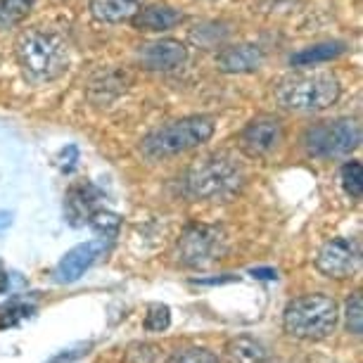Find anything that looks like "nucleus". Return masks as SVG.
I'll list each match as a JSON object with an SVG mask.
<instances>
[{
    "label": "nucleus",
    "mask_w": 363,
    "mask_h": 363,
    "mask_svg": "<svg viewBox=\"0 0 363 363\" xmlns=\"http://www.w3.org/2000/svg\"><path fill=\"white\" fill-rule=\"evenodd\" d=\"M245 186V171L225 155H211L188 169L183 190L190 200L230 202Z\"/></svg>",
    "instance_id": "f257e3e1"
},
{
    "label": "nucleus",
    "mask_w": 363,
    "mask_h": 363,
    "mask_svg": "<svg viewBox=\"0 0 363 363\" xmlns=\"http://www.w3.org/2000/svg\"><path fill=\"white\" fill-rule=\"evenodd\" d=\"M17 60L31 81H55L69 67V50L57 33L29 29L17 38Z\"/></svg>",
    "instance_id": "f03ea898"
},
{
    "label": "nucleus",
    "mask_w": 363,
    "mask_h": 363,
    "mask_svg": "<svg viewBox=\"0 0 363 363\" xmlns=\"http://www.w3.org/2000/svg\"><path fill=\"white\" fill-rule=\"evenodd\" d=\"M340 81L330 72H301L276 86V100L290 112H320L340 100Z\"/></svg>",
    "instance_id": "7ed1b4c3"
},
{
    "label": "nucleus",
    "mask_w": 363,
    "mask_h": 363,
    "mask_svg": "<svg viewBox=\"0 0 363 363\" xmlns=\"http://www.w3.org/2000/svg\"><path fill=\"white\" fill-rule=\"evenodd\" d=\"M337 301L328 294H304L285 306V333L297 340H325L337 328Z\"/></svg>",
    "instance_id": "20e7f679"
},
{
    "label": "nucleus",
    "mask_w": 363,
    "mask_h": 363,
    "mask_svg": "<svg viewBox=\"0 0 363 363\" xmlns=\"http://www.w3.org/2000/svg\"><path fill=\"white\" fill-rule=\"evenodd\" d=\"M216 121L211 116L197 114L186 116V119L171 121L167 126L155 128L152 133H147L140 143L143 155L150 160H164V157H174L181 152H188L202 143H207L214 135Z\"/></svg>",
    "instance_id": "39448f33"
},
{
    "label": "nucleus",
    "mask_w": 363,
    "mask_h": 363,
    "mask_svg": "<svg viewBox=\"0 0 363 363\" xmlns=\"http://www.w3.org/2000/svg\"><path fill=\"white\" fill-rule=\"evenodd\" d=\"M361 143V128L354 119L320 121L304 133L306 152L316 160H333L354 152Z\"/></svg>",
    "instance_id": "423d86ee"
},
{
    "label": "nucleus",
    "mask_w": 363,
    "mask_h": 363,
    "mask_svg": "<svg viewBox=\"0 0 363 363\" xmlns=\"http://www.w3.org/2000/svg\"><path fill=\"white\" fill-rule=\"evenodd\" d=\"M178 262L190 269H202L225 255V233L218 225L193 223L178 240Z\"/></svg>",
    "instance_id": "0eeeda50"
},
{
    "label": "nucleus",
    "mask_w": 363,
    "mask_h": 363,
    "mask_svg": "<svg viewBox=\"0 0 363 363\" xmlns=\"http://www.w3.org/2000/svg\"><path fill=\"white\" fill-rule=\"evenodd\" d=\"M361 252L352 238H333L323 242L316 255V269L328 278H349L359 269Z\"/></svg>",
    "instance_id": "6e6552de"
},
{
    "label": "nucleus",
    "mask_w": 363,
    "mask_h": 363,
    "mask_svg": "<svg viewBox=\"0 0 363 363\" xmlns=\"http://www.w3.org/2000/svg\"><path fill=\"white\" fill-rule=\"evenodd\" d=\"M280 143H283V126L276 116H259L240 133V150L250 160H264L276 152Z\"/></svg>",
    "instance_id": "1a4fd4ad"
},
{
    "label": "nucleus",
    "mask_w": 363,
    "mask_h": 363,
    "mask_svg": "<svg viewBox=\"0 0 363 363\" xmlns=\"http://www.w3.org/2000/svg\"><path fill=\"white\" fill-rule=\"evenodd\" d=\"M105 250H107L105 240H91V242H81L77 247H72L60 259L57 269H55V280H57V283H77V280L105 255Z\"/></svg>",
    "instance_id": "9d476101"
},
{
    "label": "nucleus",
    "mask_w": 363,
    "mask_h": 363,
    "mask_svg": "<svg viewBox=\"0 0 363 363\" xmlns=\"http://www.w3.org/2000/svg\"><path fill=\"white\" fill-rule=\"evenodd\" d=\"M188 60V48L181 40L164 38L147 43L140 50V65L147 72H174L183 67Z\"/></svg>",
    "instance_id": "9b49d317"
},
{
    "label": "nucleus",
    "mask_w": 363,
    "mask_h": 363,
    "mask_svg": "<svg viewBox=\"0 0 363 363\" xmlns=\"http://www.w3.org/2000/svg\"><path fill=\"white\" fill-rule=\"evenodd\" d=\"M218 69L225 74H250L257 72L264 65V52L262 48L242 43V45H230L216 55Z\"/></svg>",
    "instance_id": "f8f14e48"
},
{
    "label": "nucleus",
    "mask_w": 363,
    "mask_h": 363,
    "mask_svg": "<svg viewBox=\"0 0 363 363\" xmlns=\"http://www.w3.org/2000/svg\"><path fill=\"white\" fill-rule=\"evenodd\" d=\"M98 200H100V193L91 186V183L72 186L69 193H67V200H65V211H67L69 223L72 225L88 223V218H91L93 211L98 209Z\"/></svg>",
    "instance_id": "ddd939ff"
},
{
    "label": "nucleus",
    "mask_w": 363,
    "mask_h": 363,
    "mask_svg": "<svg viewBox=\"0 0 363 363\" xmlns=\"http://www.w3.org/2000/svg\"><path fill=\"white\" fill-rule=\"evenodd\" d=\"M133 26L145 33H162L174 29L176 24L183 22V12L167 5H152V8H140L133 15Z\"/></svg>",
    "instance_id": "4468645a"
},
{
    "label": "nucleus",
    "mask_w": 363,
    "mask_h": 363,
    "mask_svg": "<svg viewBox=\"0 0 363 363\" xmlns=\"http://www.w3.org/2000/svg\"><path fill=\"white\" fill-rule=\"evenodd\" d=\"M143 8V0H91V12L98 22L121 24Z\"/></svg>",
    "instance_id": "2eb2a0df"
},
{
    "label": "nucleus",
    "mask_w": 363,
    "mask_h": 363,
    "mask_svg": "<svg viewBox=\"0 0 363 363\" xmlns=\"http://www.w3.org/2000/svg\"><path fill=\"white\" fill-rule=\"evenodd\" d=\"M347 48L345 43H318V45H311V48H304V50L294 52L292 55V67H313V65H320V62H330V60L340 57Z\"/></svg>",
    "instance_id": "dca6fc26"
},
{
    "label": "nucleus",
    "mask_w": 363,
    "mask_h": 363,
    "mask_svg": "<svg viewBox=\"0 0 363 363\" xmlns=\"http://www.w3.org/2000/svg\"><path fill=\"white\" fill-rule=\"evenodd\" d=\"M228 356L235 363H262L269 359V352L259 340L242 335V337L228 342Z\"/></svg>",
    "instance_id": "f3484780"
},
{
    "label": "nucleus",
    "mask_w": 363,
    "mask_h": 363,
    "mask_svg": "<svg viewBox=\"0 0 363 363\" xmlns=\"http://www.w3.org/2000/svg\"><path fill=\"white\" fill-rule=\"evenodd\" d=\"M33 0H0V29L22 24L31 12Z\"/></svg>",
    "instance_id": "a211bd4d"
},
{
    "label": "nucleus",
    "mask_w": 363,
    "mask_h": 363,
    "mask_svg": "<svg viewBox=\"0 0 363 363\" xmlns=\"http://www.w3.org/2000/svg\"><path fill=\"white\" fill-rule=\"evenodd\" d=\"M33 311H36V306L33 304H26V301H10L8 306L0 309V330L19 325L22 320L31 318Z\"/></svg>",
    "instance_id": "6ab92c4d"
},
{
    "label": "nucleus",
    "mask_w": 363,
    "mask_h": 363,
    "mask_svg": "<svg viewBox=\"0 0 363 363\" xmlns=\"http://www.w3.org/2000/svg\"><path fill=\"white\" fill-rule=\"evenodd\" d=\"M88 223H91V228L105 240L116 238V233H119V228H121V218L119 216L112 214V211H100V209L93 211V216L88 218Z\"/></svg>",
    "instance_id": "aec40b11"
},
{
    "label": "nucleus",
    "mask_w": 363,
    "mask_h": 363,
    "mask_svg": "<svg viewBox=\"0 0 363 363\" xmlns=\"http://www.w3.org/2000/svg\"><path fill=\"white\" fill-rule=\"evenodd\" d=\"M340 178H342V188H345L352 197H356V200H361V195H363V167L361 164L347 162L340 171Z\"/></svg>",
    "instance_id": "412c9836"
},
{
    "label": "nucleus",
    "mask_w": 363,
    "mask_h": 363,
    "mask_svg": "<svg viewBox=\"0 0 363 363\" xmlns=\"http://www.w3.org/2000/svg\"><path fill=\"white\" fill-rule=\"evenodd\" d=\"M145 330L147 333H164L171 325V309L167 304H152L145 313Z\"/></svg>",
    "instance_id": "4be33fe9"
},
{
    "label": "nucleus",
    "mask_w": 363,
    "mask_h": 363,
    "mask_svg": "<svg viewBox=\"0 0 363 363\" xmlns=\"http://www.w3.org/2000/svg\"><path fill=\"white\" fill-rule=\"evenodd\" d=\"M347 328L349 333L361 335L363 333V297L356 292L352 299L347 301Z\"/></svg>",
    "instance_id": "5701e85b"
},
{
    "label": "nucleus",
    "mask_w": 363,
    "mask_h": 363,
    "mask_svg": "<svg viewBox=\"0 0 363 363\" xmlns=\"http://www.w3.org/2000/svg\"><path fill=\"white\" fill-rule=\"evenodd\" d=\"M169 363H218L216 354L207 352V349H181V352L171 354Z\"/></svg>",
    "instance_id": "b1692460"
},
{
    "label": "nucleus",
    "mask_w": 363,
    "mask_h": 363,
    "mask_svg": "<svg viewBox=\"0 0 363 363\" xmlns=\"http://www.w3.org/2000/svg\"><path fill=\"white\" fill-rule=\"evenodd\" d=\"M91 349H93V342H77V345H72V347L62 349V352H57L50 361H45V363H74V361L84 359Z\"/></svg>",
    "instance_id": "393cba45"
},
{
    "label": "nucleus",
    "mask_w": 363,
    "mask_h": 363,
    "mask_svg": "<svg viewBox=\"0 0 363 363\" xmlns=\"http://www.w3.org/2000/svg\"><path fill=\"white\" fill-rule=\"evenodd\" d=\"M60 160H62V169L69 174V171L77 167V162H79V150L74 147V145H67L62 150V155H60Z\"/></svg>",
    "instance_id": "a878e982"
},
{
    "label": "nucleus",
    "mask_w": 363,
    "mask_h": 363,
    "mask_svg": "<svg viewBox=\"0 0 363 363\" xmlns=\"http://www.w3.org/2000/svg\"><path fill=\"white\" fill-rule=\"evenodd\" d=\"M250 276H255L259 280H276L278 278V271L276 269H252Z\"/></svg>",
    "instance_id": "bb28decb"
},
{
    "label": "nucleus",
    "mask_w": 363,
    "mask_h": 363,
    "mask_svg": "<svg viewBox=\"0 0 363 363\" xmlns=\"http://www.w3.org/2000/svg\"><path fill=\"white\" fill-rule=\"evenodd\" d=\"M8 290H10V276H8V269L0 262V294H5Z\"/></svg>",
    "instance_id": "cd10ccee"
},
{
    "label": "nucleus",
    "mask_w": 363,
    "mask_h": 363,
    "mask_svg": "<svg viewBox=\"0 0 363 363\" xmlns=\"http://www.w3.org/2000/svg\"><path fill=\"white\" fill-rule=\"evenodd\" d=\"M10 223H12V214H10V211H0V233L8 230Z\"/></svg>",
    "instance_id": "c85d7f7f"
},
{
    "label": "nucleus",
    "mask_w": 363,
    "mask_h": 363,
    "mask_svg": "<svg viewBox=\"0 0 363 363\" xmlns=\"http://www.w3.org/2000/svg\"><path fill=\"white\" fill-rule=\"evenodd\" d=\"M230 280H238V278H207V280H197L200 285H221V283H230Z\"/></svg>",
    "instance_id": "c756f323"
}]
</instances>
